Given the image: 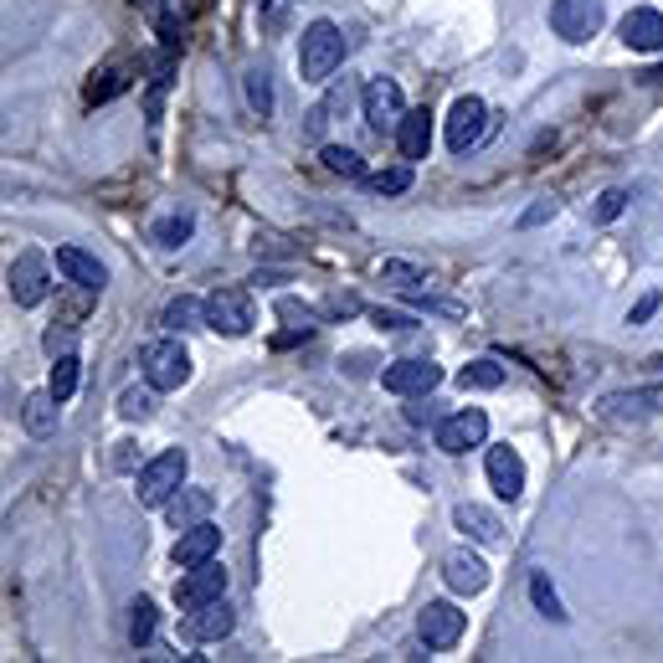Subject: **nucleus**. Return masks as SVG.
I'll list each match as a JSON object with an SVG mask.
<instances>
[{"label":"nucleus","mask_w":663,"mask_h":663,"mask_svg":"<svg viewBox=\"0 0 663 663\" xmlns=\"http://www.w3.org/2000/svg\"><path fill=\"white\" fill-rule=\"evenodd\" d=\"M345 62V31L334 21H314L298 37V78L304 82H330L334 67Z\"/></svg>","instance_id":"1"},{"label":"nucleus","mask_w":663,"mask_h":663,"mask_svg":"<svg viewBox=\"0 0 663 663\" xmlns=\"http://www.w3.org/2000/svg\"><path fill=\"white\" fill-rule=\"evenodd\" d=\"M139 375H144V386L155 391H180L186 381H191V355H186V345L180 340H150L144 350H139Z\"/></svg>","instance_id":"2"},{"label":"nucleus","mask_w":663,"mask_h":663,"mask_svg":"<svg viewBox=\"0 0 663 663\" xmlns=\"http://www.w3.org/2000/svg\"><path fill=\"white\" fill-rule=\"evenodd\" d=\"M186 469H191V458H186L180 448H165L160 458H150V463L139 469V505L165 509V499L186 484Z\"/></svg>","instance_id":"3"},{"label":"nucleus","mask_w":663,"mask_h":663,"mask_svg":"<svg viewBox=\"0 0 663 663\" xmlns=\"http://www.w3.org/2000/svg\"><path fill=\"white\" fill-rule=\"evenodd\" d=\"M550 26H556V37L571 41V47H582L602 31V0H556L550 5Z\"/></svg>","instance_id":"4"},{"label":"nucleus","mask_w":663,"mask_h":663,"mask_svg":"<svg viewBox=\"0 0 663 663\" xmlns=\"http://www.w3.org/2000/svg\"><path fill=\"white\" fill-rule=\"evenodd\" d=\"M206 330L216 334H247L253 330V293L247 289H216L206 298Z\"/></svg>","instance_id":"5"},{"label":"nucleus","mask_w":663,"mask_h":663,"mask_svg":"<svg viewBox=\"0 0 663 663\" xmlns=\"http://www.w3.org/2000/svg\"><path fill=\"white\" fill-rule=\"evenodd\" d=\"M221 597H227V571L216 566V561H201V566L180 571V582H176V607L180 612H195V607L221 602Z\"/></svg>","instance_id":"6"},{"label":"nucleus","mask_w":663,"mask_h":663,"mask_svg":"<svg viewBox=\"0 0 663 663\" xmlns=\"http://www.w3.org/2000/svg\"><path fill=\"white\" fill-rule=\"evenodd\" d=\"M366 124H371L375 135H396V129H401V118H407V98H401V88H396V82L391 78H371L366 82Z\"/></svg>","instance_id":"7"},{"label":"nucleus","mask_w":663,"mask_h":663,"mask_svg":"<svg viewBox=\"0 0 663 663\" xmlns=\"http://www.w3.org/2000/svg\"><path fill=\"white\" fill-rule=\"evenodd\" d=\"M484 437H488V417L479 407H463V411H452V417L437 422V448L452 452V458L469 448H484Z\"/></svg>","instance_id":"8"},{"label":"nucleus","mask_w":663,"mask_h":663,"mask_svg":"<svg viewBox=\"0 0 663 663\" xmlns=\"http://www.w3.org/2000/svg\"><path fill=\"white\" fill-rule=\"evenodd\" d=\"M5 283H11V298H16L21 309H37L41 298L52 293V278H47V257H41V253H21L16 263H11Z\"/></svg>","instance_id":"9"},{"label":"nucleus","mask_w":663,"mask_h":663,"mask_svg":"<svg viewBox=\"0 0 663 663\" xmlns=\"http://www.w3.org/2000/svg\"><path fill=\"white\" fill-rule=\"evenodd\" d=\"M381 386L391 396H432L443 386V366H432V360H396V366L381 371Z\"/></svg>","instance_id":"10"},{"label":"nucleus","mask_w":663,"mask_h":663,"mask_svg":"<svg viewBox=\"0 0 663 663\" xmlns=\"http://www.w3.org/2000/svg\"><path fill=\"white\" fill-rule=\"evenodd\" d=\"M488 129V109H484V98H458L452 103V114H448V150L452 155H469L473 144L484 139Z\"/></svg>","instance_id":"11"},{"label":"nucleus","mask_w":663,"mask_h":663,"mask_svg":"<svg viewBox=\"0 0 663 663\" xmlns=\"http://www.w3.org/2000/svg\"><path fill=\"white\" fill-rule=\"evenodd\" d=\"M417 633L428 648H452L463 633H469V612H458L452 602H428L422 617H417Z\"/></svg>","instance_id":"12"},{"label":"nucleus","mask_w":663,"mask_h":663,"mask_svg":"<svg viewBox=\"0 0 663 663\" xmlns=\"http://www.w3.org/2000/svg\"><path fill=\"white\" fill-rule=\"evenodd\" d=\"M58 273L67 278V283H78V289H88V293H103V283H109V268L98 263L88 247H58Z\"/></svg>","instance_id":"13"},{"label":"nucleus","mask_w":663,"mask_h":663,"mask_svg":"<svg viewBox=\"0 0 663 663\" xmlns=\"http://www.w3.org/2000/svg\"><path fill=\"white\" fill-rule=\"evenodd\" d=\"M484 469H488V484H494L499 499H520V494H525V458L514 448H488Z\"/></svg>","instance_id":"14"},{"label":"nucleus","mask_w":663,"mask_h":663,"mask_svg":"<svg viewBox=\"0 0 663 663\" xmlns=\"http://www.w3.org/2000/svg\"><path fill=\"white\" fill-rule=\"evenodd\" d=\"M216 550H221V530L201 520V525L180 530L176 550H170V561H176L180 571H191V566H201V561H216Z\"/></svg>","instance_id":"15"},{"label":"nucleus","mask_w":663,"mask_h":663,"mask_svg":"<svg viewBox=\"0 0 663 663\" xmlns=\"http://www.w3.org/2000/svg\"><path fill=\"white\" fill-rule=\"evenodd\" d=\"M653 411H663V386L612 391V396L602 401V417H612V422H643V417H653Z\"/></svg>","instance_id":"16"},{"label":"nucleus","mask_w":663,"mask_h":663,"mask_svg":"<svg viewBox=\"0 0 663 663\" xmlns=\"http://www.w3.org/2000/svg\"><path fill=\"white\" fill-rule=\"evenodd\" d=\"M232 627H237V617H232V607H227V597H221V602L195 607L191 617H186V638L191 643H221Z\"/></svg>","instance_id":"17"},{"label":"nucleus","mask_w":663,"mask_h":663,"mask_svg":"<svg viewBox=\"0 0 663 663\" xmlns=\"http://www.w3.org/2000/svg\"><path fill=\"white\" fill-rule=\"evenodd\" d=\"M617 37H623L633 52H659L663 47V16L659 11H648V5H638V11H627L623 16Z\"/></svg>","instance_id":"18"},{"label":"nucleus","mask_w":663,"mask_h":663,"mask_svg":"<svg viewBox=\"0 0 663 663\" xmlns=\"http://www.w3.org/2000/svg\"><path fill=\"white\" fill-rule=\"evenodd\" d=\"M212 488H176L170 499H165V520L176 530H191V525H201L206 514H212Z\"/></svg>","instance_id":"19"},{"label":"nucleus","mask_w":663,"mask_h":663,"mask_svg":"<svg viewBox=\"0 0 663 663\" xmlns=\"http://www.w3.org/2000/svg\"><path fill=\"white\" fill-rule=\"evenodd\" d=\"M452 525L463 530L469 540H479V546H499L505 540V525H499V514L484 505H458L452 509Z\"/></svg>","instance_id":"20"},{"label":"nucleus","mask_w":663,"mask_h":663,"mask_svg":"<svg viewBox=\"0 0 663 663\" xmlns=\"http://www.w3.org/2000/svg\"><path fill=\"white\" fill-rule=\"evenodd\" d=\"M443 576H448V586L458 591V597H473V591H484L488 586V566L479 561V556H469V550H452L448 561H443Z\"/></svg>","instance_id":"21"},{"label":"nucleus","mask_w":663,"mask_h":663,"mask_svg":"<svg viewBox=\"0 0 663 663\" xmlns=\"http://www.w3.org/2000/svg\"><path fill=\"white\" fill-rule=\"evenodd\" d=\"M428 144H432V114L428 109H407V118H401V129H396V150H401V160H428Z\"/></svg>","instance_id":"22"},{"label":"nucleus","mask_w":663,"mask_h":663,"mask_svg":"<svg viewBox=\"0 0 663 663\" xmlns=\"http://www.w3.org/2000/svg\"><path fill=\"white\" fill-rule=\"evenodd\" d=\"M58 396L52 391H31L26 401H21V428L31 432V437H52L58 432Z\"/></svg>","instance_id":"23"},{"label":"nucleus","mask_w":663,"mask_h":663,"mask_svg":"<svg viewBox=\"0 0 663 663\" xmlns=\"http://www.w3.org/2000/svg\"><path fill=\"white\" fill-rule=\"evenodd\" d=\"M160 324H165L170 334H186V330H195V324H206V298H191V293L170 298L165 314H160Z\"/></svg>","instance_id":"24"},{"label":"nucleus","mask_w":663,"mask_h":663,"mask_svg":"<svg viewBox=\"0 0 663 663\" xmlns=\"http://www.w3.org/2000/svg\"><path fill=\"white\" fill-rule=\"evenodd\" d=\"M129 73L124 67H103V73H93L88 78V88H82V98H88V109H98V103H109V98H118V93H129Z\"/></svg>","instance_id":"25"},{"label":"nucleus","mask_w":663,"mask_h":663,"mask_svg":"<svg viewBox=\"0 0 663 663\" xmlns=\"http://www.w3.org/2000/svg\"><path fill=\"white\" fill-rule=\"evenodd\" d=\"M458 386L463 391H499L505 386V366H499V360H469V366H463V371H458Z\"/></svg>","instance_id":"26"},{"label":"nucleus","mask_w":663,"mask_h":663,"mask_svg":"<svg viewBox=\"0 0 663 663\" xmlns=\"http://www.w3.org/2000/svg\"><path fill=\"white\" fill-rule=\"evenodd\" d=\"M530 602L540 607V617H550V623H566V607H561V597H556V586H550L546 571H535V576H530Z\"/></svg>","instance_id":"27"},{"label":"nucleus","mask_w":663,"mask_h":663,"mask_svg":"<svg viewBox=\"0 0 663 663\" xmlns=\"http://www.w3.org/2000/svg\"><path fill=\"white\" fill-rule=\"evenodd\" d=\"M78 355H58V366H52V381H47V391L58 396V401H73V391H78Z\"/></svg>","instance_id":"28"},{"label":"nucleus","mask_w":663,"mask_h":663,"mask_svg":"<svg viewBox=\"0 0 663 663\" xmlns=\"http://www.w3.org/2000/svg\"><path fill=\"white\" fill-rule=\"evenodd\" d=\"M366 191H371V195H401V191H411V160H407V165H391V170L366 176Z\"/></svg>","instance_id":"29"},{"label":"nucleus","mask_w":663,"mask_h":663,"mask_svg":"<svg viewBox=\"0 0 663 663\" xmlns=\"http://www.w3.org/2000/svg\"><path fill=\"white\" fill-rule=\"evenodd\" d=\"M150 638H155V602H150V597H139V602L129 607V643L144 648Z\"/></svg>","instance_id":"30"},{"label":"nucleus","mask_w":663,"mask_h":663,"mask_svg":"<svg viewBox=\"0 0 663 663\" xmlns=\"http://www.w3.org/2000/svg\"><path fill=\"white\" fill-rule=\"evenodd\" d=\"M247 103H253L257 118L273 114V82H268V67H247Z\"/></svg>","instance_id":"31"},{"label":"nucleus","mask_w":663,"mask_h":663,"mask_svg":"<svg viewBox=\"0 0 663 663\" xmlns=\"http://www.w3.org/2000/svg\"><path fill=\"white\" fill-rule=\"evenodd\" d=\"M324 170H330V176L366 180V165H360V155H355V150H345V144H324Z\"/></svg>","instance_id":"32"},{"label":"nucleus","mask_w":663,"mask_h":663,"mask_svg":"<svg viewBox=\"0 0 663 663\" xmlns=\"http://www.w3.org/2000/svg\"><path fill=\"white\" fill-rule=\"evenodd\" d=\"M191 232H195V216L191 212L155 221V242H160V247H180V242H191Z\"/></svg>","instance_id":"33"},{"label":"nucleus","mask_w":663,"mask_h":663,"mask_svg":"<svg viewBox=\"0 0 663 663\" xmlns=\"http://www.w3.org/2000/svg\"><path fill=\"white\" fill-rule=\"evenodd\" d=\"M375 273H381V283H391V289H401V293L422 283V268H417V263H401V257H386Z\"/></svg>","instance_id":"34"},{"label":"nucleus","mask_w":663,"mask_h":663,"mask_svg":"<svg viewBox=\"0 0 663 663\" xmlns=\"http://www.w3.org/2000/svg\"><path fill=\"white\" fill-rule=\"evenodd\" d=\"M118 411H124V417H129V422H144V417H150V411H155V386H129L124 391V396H118Z\"/></svg>","instance_id":"35"},{"label":"nucleus","mask_w":663,"mask_h":663,"mask_svg":"<svg viewBox=\"0 0 663 663\" xmlns=\"http://www.w3.org/2000/svg\"><path fill=\"white\" fill-rule=\"evenodd\" d=\"M289 16H293V0H257V21H263L268 37H278L289 26Z\"/></svg>","instance_id":"36"},{"label":"nucleus","mask_w":663,"mask_h":663,"mask_svg":"<svg viewBox=\"0 0 663 663\" xmlns=\"http://www.w3.org/2000/svg\"><path fill=\"white\" fill-rule=\"evenodd\" d=\"M160 37L170 41V47L186 37V5H180V0H170V5L160 11Z\"/></svg>","instance_id":"37"},{"label":"nucleus","mask_w":663,"mask_h":663,"mask_svg":"<svg viewBox=\"0 0 663 663\" xmlns=\"http://www.w3.org/2000/svg\"><path fill=\"white\" fill-rule=\"evenodd\" d=\"M41 345H47V355H73V345H78V330H73V324H52V330L41 334Z\"/></svg>","instance_id":"38"},{"label":"nucleus","mask_w":663,"mask_h":663,"mask_svg":"<svg viewBox=\"0 0 663 663\" xmlns=\"http://www.w3.org/2000/svg\"><path fill=\"white\" fill-rule=\"evenodd\" d=\"M627 206V191H602L597 195V212H591V221H617Z\"/></svg>","instance_id":"39"},{"label":"nucleus","mask_w":663,"mask_h":663,"mask_svg":"<svg viewBox=\"0 0 663 663\" xmlns=\"http://www.w3.org/2000/svg\"><path fill=\"white\" fill-rule=\"evenodd\" d=\"M407 298L417 304V309H432V314H463V304H452V298H432V293H417V289H407Z\"/></svg>","instance_id":"40"},{"label":"nucleus","mask_w":663,"mask_h":663,"mask_svg":"<svg viewBox=\"0 0 663 663\" xmlns=\"http://www.w3.org/2000/svg\"><path fill=\"white\" fill-rule=\"evenodd\" d=\"M659 293H643V298H638V304H633V314H627V324H648V319H653V314H659Z\"/></svg>","instance_id":"41"},{"label":"nucleus","mask_w":663,"mask_h":663,"mask_svg":"<svg viewBox=\"0 0 663 663\" xmlns=\"http://www.w3.org/2000/svg\"><path fill=\"white\" fill-rule=\"evenodd\" d=\"M556 216V201H535L525 216H520V227H540V221H550Z\"/></svg>","instance_id":"42"},{"label":"nucleus","mask_w":663,"mask_h":663,"mask_svg":"<svg viewBox=\"0 0 663 663\" xmlns=\"http://www.w3.org/2000/svg\"><path fill=\"white\" fill-rule=\"evenodd\" d=\"M371 319L381 324V330H411V319H407V314H386V309H375Z\"/></svg>","instance_id":"43"},{"label":"nucleus","mask_w":663,"mask_h":663,"mask_svg":"<svg viewBox=\"0 0 663 663\" xmlns=\"http://www.w3.org/2000/svg\"><path fill=\"white\" fill-rule=\"evenodd\" d=\"M355 309H360L355 293H330V314H355Z\"/></svg>","instance_id":"44"},{"label":"nucleus","mask_w":663,"mask_h":663,"mask_svg":"<svg viewBox=\"0 0 663 663\" xmlns=\"http://www.w3.org/2000/svg\"><path fill=\"white\" fill-rule=\"evenodd\" d=\"M278 314H283V319H304V324H314V309H298L293 298H283V304H278Z\"/></svg>","instance_id":"45"},{"label":"nucleus","mask_w":663,"mask_h":663,"mask_svg":"<svg viewBox=\"0 0 663 663\" xmlns=\"http://www.w3.org/2000/svg\"><path fill=\"white\" fill-rule=\"evenodd\" d=\"M653 82H659V88H663V67H659V73H653Z\"/></svg>","instance_id":"46"}]
</instances>
